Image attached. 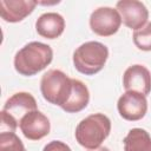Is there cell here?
Returning a JSON list of instances; mask_svg holds the SVG:
<instances>
[{"instance_id":"12","label":"cell","mask_w":151,"mask_h":151,"mask_svg":"<svg viewBox=\"0 0 151 151\" xmlns=\"http://www.w3.org/2000/svg\"><path fill=\"white\" fill-rule=\"evenodd\" d=\"M65 29V19L61 14L55 12H47L41 14L35 21L37 33L46 39L59 38Z\"/></svg>"},{"instance_id":"14","label":"cell","mask_w":151,"mask_h":151,"mask_svg":"<svg viewBox=\"0 0 151 151\" xmlns=\"http://www.w3.org/2000/svg\"><path fill=\"white\" fill-rule=\"evenodd\" d=\"M124 151H151V136L140 127L131 129L123 139Z\"/></svg>"},{"instance_id":"17","label":"cell","mask_w":151,"mask_h":151,"mask_svg":"<svg viewBox=\"0 0 151 151\" xmlns=\"http://www.w3.org/2000/svg\"><path fill=\"white\" fill-rule=\"evenodd\" d=\"M19 124L17 123V120L1 110V132H15Z\"/></svg>"},{"instance_id":"18","label":"cell","mask_w":151,"mask_h":151,"mask_svg":"<svg viewBox=\"0 0 151 151\" xmlns=\"http://www.w3.org/2000/svg\"><path fill=\"white\" fill-rule=\"evenodd\" d=\"M42 151H72V150L66 143L61 140H51L44 146Z\"/></svg>"},{"instance_id":"11","label":"cell","mask_w":151,"mask_h":151,"mask_svg":"<svg viewBox=\"0 0 151 151\" xmlns=\"http://www.w3.org/2000/svg\"><path fill=\"white\" fill-rule=\"evenodd\" d=\"M34 110H38L37 100L28 92L14 93L12 97H9L6 100V103L2 107V111L6 112L7 114H9L13 119H15L18 124L20 123L21 118L25 114H27L28 112H32Z\"/></svg>"},{"instance_id":"1","label":"cell","mask_w":151,"mask_h":151,"mask_svg":"<svg viewBox=\"0 0 151 151\" xmlns=\"http://www.w3.org/2000/svg\"><path fill=\"white\" fill-rule=\"evenodd\" d=\"M52 60L53 51L50 45L40 41H31L15 53L13 65L20 76L32 77L45 70Z\"/></svg>"},{"instance_id":"4","label":"cell","mask_w":151,"mask_h":151,"mask_svg":"<svg viewBox=\"0 0 151 151\" xmlns=\"http://www.w3.org/2000/svg\"><path fill=\"white\" fill-rule=\"evenodd\" d=\"M73 90L72 78L60 70H48L40 80L42 98L52 105L63 107L70 99Z\"/></svg>"},{"instance_id":"8","label":"cell","mask_w":151,"mask_h":151,"mask_svg":"<svg viewBox=\"0 0 151 151\" xmlns=\"http://www.w3.org/2000/svg\"><path fill=\"white\" fill-rule=\"evenodd\" d=\"M20 131L29 140H40L51 131L50 119L39 110L25 114L19 123Z\"/></svg>"},{"instance_id":"9","label":"cell","mask_w":151,"mask_h":151,"mask_svg":"<svg viewBox=\"0 0 151 151\" xmlns=\"http://www.w3.org/2000/svg\"><path fill=\"white\" fill-rule=\"evenodd\" d=\"M123 86L125 91L138 92L146 97L151 92L150 71L140 64L129 66L123 74Z\"/></svg>"},{"instance_id":"6","label":"cell","mask_w":151,"mask_h":151,"mask_svg":"<svg viewBox=\"0 0 151 151\" xmlns=\"http://www.w3.org/2000/svg\"><path fill=\"white\" fill-rule=\"evenodd\" d=\"M119 116L129 122H137L145 117L147 112V100L142 93L125 91L117 101Z\"/></svg>"},{"instance_id":"3","label":"cell","mask_w":151,"mask_h":151,"mask_svg":"<svg viewBox=\"0 0 151 151\" xmlns=\"http://www.w3.org/2000/svg\"><path fill=\"white\" fill-rule=\"evenodd\" d=\"M109 58V48L99 41H86L76 48L72 61L74 68L85 76H94L100 72Z\"/></svg>"},{"instance_id":"10","label":"cell","mask_w":151,"mask_h":151,"mask_svg":"<svg viewBox=\"0 0 151 151\" xmlns=\"http://www.w3.org/2000/svg\"><path fill=\"white\" fill-rule=\"evenodd\" d=\"M37 5L38 2L33 0H1L0 17L6 22L15 24L32 14Z\"/></svg>"},{"instance_id":"13","label":"cell","mask_w":151,"mask_h":151,"mask_svg":"<svg viewBox=\"0 0 151 151\" xmlns=\"http://www.w3.org/2000/svg\"><path fill=\"white\" fill-rule=\"evenodd\" d=\"M73 90L67 103L61 107L67 113H77L83 111L90 101V91L87 86L79 79L72 78Z\"/></svg>"},{"instance_id":"19","label":"cell","mask_w":151,"mask_h":151,"mask_svg":"<svg viewBox=\"0 0 151 151\" xmlns=\"http://www.w3.org/2000/svg\"><path fill=\"white\" fill-rule=\"evenodd\" d=\"M87 151H111L109 147H106V146H99V147H97V149H93V150H87Z\"/></svg>"},{"instance_id":"16","label":"cell","mask_w":151,"mask_h":151,"mask_svg":"<svg viewBox=\"0 0 151 151\" xmlns=\"http://www.w3.org/2000/svg\"><path fill=\"white\" fill-rule=\"evenodd\" d=\"M0 151H26L15 132H0Z\"/></svg>"},{"instance_id":"2","label":"cell","mask_w":151,"mask_h":151,"mask_svg":"<svg viewBox=\"0 0 151 151\" xmlns=\"http://www.w3.org/2000/svg\"><path fill=\"white\" fill-rule=\"evenodd\" d=\"M111 132V120L104 113H92L80 120L76 127L74 137L77 143L87 149L93 150L101 145Z\"/></svg>"},{"instance_id":"15","label":"cell","mask_w":151,"mask_h":151,"mask_svg":"<svg viewBox=\"0 0 151 151\" xmlns=\"http://www.w3.org/2000/svg\"><path fill=\"white\" fill-rule=\"evenodd\" d=\"M132 40L134 46L145 52L151 51V22H147L144 27L140 29H137L133 32Z\"/></svg>"},{"instance_id":"5","label":"cell","mask_w":151,"mask_h":151,"mask_svg":"<svg viewBox=\"0 0 151 151\" xmlns=\"http://www.w3.org/2000/svg\"><path fill=\"white\" fill-rule=\"evenodd\" d=\"M90 28L100 37H111L116 34L122 25L120 14L112 7H98L90 15Z\"/></svg>"},{"instance_id":"7","label":"cell","mask_w":151,"mask_h":151,"mask_svg":"<svg viewBox=\"0 0 151 151\" xmlns=\"http://www.w3.org/2000/svg\"><path fill=\"white\" fill-rule=\"evenodd\" d=\"M116 9L120 14L122 22L133 31L140 29L147 24L149 11L138 0H120L116 4Z\"/></svg>"}]
</instances>
